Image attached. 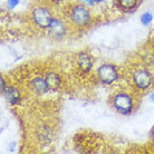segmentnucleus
I'll list each match as a JSON object with an SVG mask.
<instances>
[{"label":"nucleus","instance_id":"1","mask_svg":"<svg viewBox=\"0 0 154 154\" xmlns=\"http://www.w3.org/2000/svg\"><path fill=\"white\" fill-rule=\"evenodd\" d=\"M113 105L116 108V111L123 115H127L132 112L133 108V100L131 96L127 95L125 93H119L115 95L114 100H113Z\"/></svg>","mask_w":154,"mask_h":154},{"label":"nucleus","instance_id":"2","mask_svg":"<svg viewBox=\"0 0 154 154\" xmlns=\"http://www.w3.org/2000/svg\"><path fill=\"white\" fill-rule=\"evenodd\" d=\"M32 18L35 23L42 28H49L50 23L54 19L49 10L44 7H36L32 11Z\"/></svg>","mask_w":154,"mask_h":154},{"label":"nucleus","instance_id":"3","mask_svg":"<svg viewBox=\"0 0 154 154\" xmlns=\"http://www.w3.org/2000/svg\"><path fill=\"white\" fill-rule=\"evenodd\" d=\"M70 18L73 20V23H75L78 26H85L88 23L91 16H89L88 10L84 6H75L72 9Z\"/></svg>","mask_w":154,"mask_h":154},{"label":"nucleus","instance_id":"4","mask_svg":"<svg viewBox=\"0 0 154 154\" xmlns=\"http://www.w3.org/2000/svg\"><path fill=\"white\" fill-rule=\"evenodd\" d=\"M98 76L105 84H112L117 79V70L113 65H103L98 68Z\"/></svg>","mask_w":154,"mask_h":154},{"label":"nucleus","instance_id":"5","mask_svg":"<svg viewBox=\"0 0 154 154\" xmlns=\"http://www.w3.org/2000/svg\"><path fill=\"white\" fill-rule=\"evenodd\" d=\"M135 85L141 89H146L149 88L152 84V77L150 73L145 69H141L135 72L134 76H133Z\"/></svg>","mask_w":154,"mask_h":154},{"label":"nucleus","instance_id":"6","mask_svg":"<svg viewBox=\"0 0 154 154\" xmlns=\"http://www.w3.org/2000/svg\"><path fill=\"white\" fill-rule=\"evenodd\" d=\"M49 34L55 39H62L66 34V28L59 19H53L49 26Z\"/></svg>","mask_w":154,"mask_h":154},{"label":"nucleus","instance_id":"7","mask_svg":"<svg viewBox=\"0 0 154 154\" xmlns=\"http://www.w3.org/2000/svg\"><path fill=\"white\" fill-rule=\"evenodd\" d=\"M4 95L6 96L7 100L12 105L19 104L20 102V94L15 87H8L4 92Z\"/></svg>","mask_w":154,"mask_h":154},{"label":"nucleus","instance_id":"8","mask_svg":"<svg viewBox=\"0 0 154 154\" xmlns=\"http://www.w3.org/2000/svg\"><path fill=\"white\" fill-rule=\"evenodd\" d=\"M78 66L83 72H88L92 68V59L86 53H81L78 55Z\"/></svg>","mask_w":154,"mask_h":154},{"label":"nucleus","instance_id":"9","mask_svg":"<svg viewBox=\"0 0 154 154\" xmlns=\"http://www.w3.org/2000/svg\"><path fill=\"white\" fill-rule=\"evenodd\" d=\"M31 85H32V88L36 93L38 94H42V93H46L49 87H48V84H47L46 79H44L42 77L39 78H35L34 81L31 82Z\"/></svg>","mask_w":154,"mask_h":154},{"label":"nucleus","instance_id":"10","mask_svg":"<svg viewBox=\"0 0 154 154\" xmlns=\"http://www.w3.org/2000/svg\"><path fill=\"white\" fill-rule=\"evenodd\" d=\"M45 79H46L47 84H48L49 89H54V91H56V89L60 86V79H59V76H58L57 74L49 73L46 76Z\"/></svg>","mask_w":154,"mask_h":154},{"label":"nucleus","instance_id":"11","mask_svg":"<svg viewBox=\"0 0 154 154\" xmlns=\"http://www.w3.org/2000/svg\"><path fill=\"white\" fill-rule=\"evenodd\" d=\"M117 1H119V6L123 10H132L137 5V0H117Z\"/></svg>","mask_w":154,"mask_h":154},{"label":"nucleus","instance_id":"12","mask_svg":"<svg viewBox=\"0 0 154 154\" xmlns=\"http://www.w3.org/2000/svg\"><path fill=\"white\" fill-rule=\"evenodd\" d=\"M153 20V16L151 15L150 12H145V14H143L142 17H141V21H142L143 25H149Z\"/></svg>","mask_w":154,"mask_h":154},{"label":"nucleus","instance_id":"13","mask_svg":"<svg viewBox=\"0 0 154 154\" xmlns=\"http://www.w3.org/2000/svg\"><path fill=\"white\" fill-rule=\"evenodd\" d=\"M19 4V0H8V7L10 8V9H12V8H15L17 5Z\"/></svg>","mask_w":154,"mask_h":154},{"label":"nucleus","instance_id":"14","mask_svg":"<svg viewBox=\"0 0 154 154\" xmlns=\"http://www.w3.org/2000/svg\"><path fill=\"white\" fill-rule=\"evenodd\" d=\"M150 98H151V100H152V102L154 103V93H152V94H151V97H150Z\"/></svg>","mask_w":154,"mask_h":154},{"label":"nucleus","instance_id":"15","mask_svg":"<svg viewBox=\"0 0 154 154\" xmlns=\"http://www.w3.org/2000/svg\"><path fill=\"white\" fill-rule=\"evenodd\" d=\"M84 1H86V2H87V4H89V5H92L93 2H94L93 0H84Z\"/></svg>","mask_w":154,"mask_h":154},{"label":"nucleus","instance_id":"16","mask_svg":"<svg viewBox=\"0 0 154 154\" xmlns=\"http://www.w3.org/2000/svg\"><path fill=\"white\" fill-rule=\"evenodd\" d=\"M152 137H153V141H154V128H153V131H152Z\"/></svg>","mask_w":154,"mask_h":154},{"label":"nucleus","instance_id":"17","mask_svg":"<svg viewBox=\"0 0 154 154\" xmlns=\"http://www.w3.org/2000/svg\"><path fill=\"white\" fill-rule=\"evenodd\" d=\"M93 1H96V2H100V1H103V0H93Z\"/></svg>","mask_w":154,"mask_h":154},{"label":"nucleus","instance_id":"18","mask_svg":"<svg viewBox=\"0 0 154 154\" xmlns=\"http://www.w3.org/2000/svg\"><path fill=\"white\" fill-rule=\"evenodd\" d=\"M55 1H63V0H55Z\"/></svg>","mask_w":154,"mask_h":154}]
</instances>
